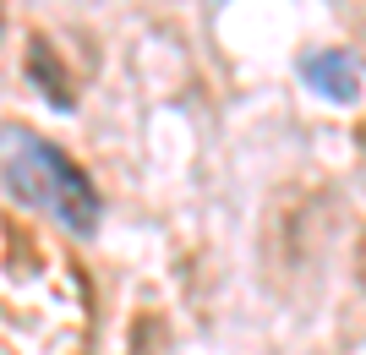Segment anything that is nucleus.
<instances>
[{"label":"nucleus","instance_id":"1","mask_svg":"<svg viewBox=\"0 0 366 355\" xmlns=\"http://www.w3.org/2000/svg\"><path fill=\"white\" fill-rule=\"evenodd\" d=\"M0 181L16 202L55 214L66 230L88 235L99 224V186L88 181V170L66 148H55L49 137H39L16 121L0 126Z\"/></svg>","mask_w":366,"mask_h":355},{"label":"nucleus","instance_id":"3","mask_svg":"<svg viewBox=\"0 0 366 355\" xmlns=\"http://www.w3.org/2000/svg\"><path fill=\"white\" fill-rule=\"evenodd\" d=\"M301 77L322 99H355V66L345 61V49H317L301 61Z\"/></svg>","mask_w":366,"mask_h":355},{"label":"nucleus","instance_id":"2","mask_svg":"<svg viewBox=\"0 0 366 355\" xmlns=\"http://www.w3.org/2000/svg\"><path fill=\"white\" fill-rule=\"evenodd\" d=\"M22 66H28L33 88L44 93L55 109H71V104H76V77H71V66L61 61V49L49 44L44 33H28V44H22Z\"/></svg>","mask_w":366,"mask_h":355},{"label":"nucleus","instance_id":"5","mask_svg":"<svg viewBox=\"0 0 366 355\" xmlns=\"http://www.w3.org/2000/svg\"><path fill=\"white\" fill-rule=\"evenodd\" d=\"M355 268H361V284H366V230H361V246H355Z\"/></svg>","mask_w":366,"mask_h":355},{"label":"nucleus","instance_id":"4","mask_svg":"<svg viewBox=\"0 0 366 355\" xmlns=\"http://www.w3.org/2000/svg\"><path fill=\"white\" fill-rule=\"evenodd\" d=\"M169 344V328L159 311H142L137 323H132V355H159Z\"/></svg>","mask_w":366,"mask_h":355},{"label":"nucleus","instance_id":"6","mask_svg":"<svg viewBox=\"0 0 366 355\" xmlns=\"http://www.w3.org/2000/svg\"><path fill=\"white\" fill-rule=\"evenodd\" d=\"M0 22H6V11H0Z\"/></svg>","mask_w":366,"mask_h":355}]
</instances>
